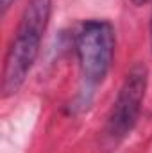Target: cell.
I'll return each instance as SVG.
<instances>
[{
	"label": "cell",
	"mask_w": 152,
	"mask_h": 153,
	"mask_svg": "<svg viewBox=\"0 0 152 153\" xmlns=\"http://www.w3.org/2000/svg\"><path fill=\"white\" fill-rule=\"evenodd\" d=\"M150 45H152V18H150Z\"/></svg>",
	"instance_id": "6"
},
{
	"label": "cell",
	"mask_w": 152,
	"mask_h": 153,
	"mask_svg": "<svg viewBox=\"0 0 152 153\" xmlns=\"http://www.w3.org/2000/svg\"><path fill=\"white\" fill-rule=\"evenodd\" d=\"M81 76L88 91L106 78L114 55V29L106 20H88L75 38Z\"/></svg>",
	"instance_id": "2"
},
{
	"label": "cell",
	"mask_w": 152,
	"mask_h": 153,
	"mask_svg": "<svg viewBox=\"0 0 152 153\" xmlns=\"http://www.w3.org/2000/svg\"><path fill=\"white\" fill-rule=\"evenodd\" d=\"M147 80L149 71L143 64H134L125 75L104 126V139L109 146L122 143L136 126L147 91Z\"/></svg>",
	"instance_id": "3"
},
{
	"label": "cell",
	"mask_w": 152,
	"mask_h": 153,
	"mask_svg": "<svg viewBox=\"0 0 152 153\" xmlns=\"http://www.w3.org/2000/svg\"><path fill=\"white\" fill-rule=\"evenodd\" d=\"M149 0H132V4H136V5H143V4H147Z\"/></svg>",
	"instance_id": "5"
},
{
	"label": "cell",
	"mask_w": 152,
	"mask_h": 153,
	"mask_svg": "<svg viewBox=\"0 0 152 153\" xmlns=\"http://www.w3.org/2000/svg\"><path fill=\"white\" fill-rule=\"evenodd\" d=\"M13 2H14V0H2V11L5 13V11L11 7V4H13Z\"/></svg>",
	"instance_id": "4"
},
{
	"label": "cell",
	"mask_w": 152,
	"mask_h": 153,
	"mask_svg": "<svg viewBox=\"0 0 152 153\" xmlns=\"http://www.w3.org/2000/svg\"><path fill=\"white\" fill-rule=\"evenodd\" d=\"M52 14V0H29L5 53L2 71V94L13 96L23 85L39 53L41 39Z\"/></svg>",
	"instance_id": "1"
}]
</instances>
